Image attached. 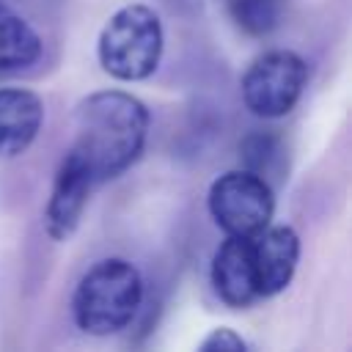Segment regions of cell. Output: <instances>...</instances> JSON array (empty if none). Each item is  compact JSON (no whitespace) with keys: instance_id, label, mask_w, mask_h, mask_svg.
Instances as JSON below:
<instances>
[{"instance_id":"4","label":"cell","mask_w":352,"mask_h":352,"mask_svg":"<svg viewBox=\"0 0 352 352\" xmlns=\"http://www.w3.org/2000/svg\"><path fill=\"white\" fill-rule=\"evenodd\" d=\"M206 206L217 228L228 236H256L275 214V192L267 179L248 168L220 173L206 195Z\"/></svg>"},{"instance_id":"13","label":"cell","mask_w":352,"mask_h":352,"mask_svg":"<svg viewBox=\"0 0 352 352\" xmlns=\"http://www.w3.org/2000/svg\"><path fill=\"white\" fill-rule=\"evenodd\" d=\"M198 346L204 352H217V349L220 352H242V349H248V341L231 327H214Z\"/></svg>"},{"instance_id":"8","label":"cell","mask_w":352,"mask_h":352,"mask_svg":"<svg viewBox=\"0 0 352 352\" xmlns=\"http://www.w3.org/2000/svg\"><path fill=\"white\" fill-rule=\"evenodd\" d=\"M209 278L217 297L231 308H248L261 300L256 286L250 236H226V242H220L212 256Z\"/></svg>"},{"instance_id":"3","label":"cell","mask_w":352,"mask_h":352,"mask_svg":"<svg viewBox=\"0 0 352 352\" xmlns=\"http://www.w3.org/2000/svg\"><path fill=\"white\" fill-rule=\"evenodd\" d=\"M165 33L154 8L129 3L118 8L102 28L96 41L99 66L121 82H140L151 77L162 60Z\"/></svg>"},{"instance_id":"10","label":"cell","mask_w":352,"mask_h":352,"mask_svg":"<svg viewBox=\"0 0 352 352\" xmlns=\"http://www.w3.org/2000/svg\"><path fill=\"white\" fill-rule=\"evenodd\" d=\"M44 41L36 28L8 3L0 0V74L25 72L41 60Z\"/></svg>"},{"instance_id":"11","label":"cell","mask_w":352,"mask_h":352,"mask_svg":"<svg viewBox=\"0 0 352 352\" xmlns=\"http://www.w3.org/2000/svg\"><path fill=\"white\" fill-rule=\"evenodd\" d=\"M239 157H242V168L258 173L270 184H272V179H280L283 165H286L283 140L272 129H253L239 143Z\"/></svg>"},{"instance_id":"9","label":"cell","mask_w":352,"mask_h":352,"mask_svg":"<svg viewBox=\"0 0 352 352\" xmlns=\"http://www.w3.org/2000/svg\"><path fill=\"white\" fill-rule=\"evenodd\" d=\"M44 124V102L28 88H0V157L30 148Z\"/></svg>"},{"instance_id":"7","label":"cell","mask_w":352,"mask_h":352,"mask_svg":"<svg viewBox=\"0 0 352 352\" xmlns=\"http://www.w3.org/2000/svg\"><path fill=\"white\" fill-rule=\"evenodd\" d=\"M253 248V270L258 297L280 294L297 270L300 261V236L292 226H267L261 234L250 236Z\"/></svg>"},{"instance_id":"6","label":"cell","mask_w":352,"mask_h":352,"mask_svg":"<svg viewBox=\"0 0 352 352\" xmlns=\"http://www.w3.org/2000/svg\"><path fill=\"white\" fill-rule=\"evenodd\" d=\"M94 187L96 184H94L88 168L66 148V154L55 170L52 190H50L47 209H44V228L52 239L63 242L77 231Z\"/></svg>"},{"instance_id":"2","label":"cell","mask_w":352,"mask_h":352,"mask_svg":"<svg viewBox=\"0 0 352 352\" xmlns=\"http://www.w3.org/2000/svg\"><path fill=\"white\" fill-rule=\"evenodd\" d=\"M143 302V278L126 258H102L80 278L72 297L74 324L88 336L121 333Z\"/></svg>"},{"instance_id":"5","label":"cell","mask_w":352,"mask_h":352,"mask_svg":"<svg viewBox=\"0 0 352 352\" xmlns=\"http://www.w3.org/2000/svg\"><path fill=\"white\" fill-rule=\"evenodd\" d=\"M305 80L308 63L294 50H270L242 74V102L256 118H283L300 102Z\"/></svg>"},{"instance_id":"1","label":"cell","mask_w":352,"mask_h":352,"mask_svg":"<svg viewBox=\"0 0 352 352\" xmlns=\"http://www.w3.org/2000/svg\"><path fill=\"white\" fill-rule=\"evenodd\" d=\"M146 135L148 110L140 99L124 91H96L74 107V140L69 151L99 187L138 162Z\"/></svg>"},{"instance_id":"12","label":"cell","mask_w":352,"mask_h":352,"mask_svg":"<svg viewBox=\"0 0 352 352\" xmlns=\"http://www.w3.org/2000/svg\"><path fill=\"white\" fill-rule=\"evenodd\" d=\"M286 0H226V14L236 30L250 38L275 33L283 22Z\"/></svg>"}]
</instances>
